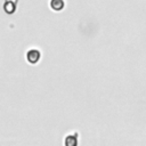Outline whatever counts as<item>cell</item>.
I'll use <instances>...</instances> for the list:
<instances>
[{"label":"cell","instance_id":"1","mask_svg":"<svg viewBox=\"0 0 146 146\" xmlns=\"http://www.w3.org/2000/svg\"><path fill=\"white\" fill-rule=\"evenodd\" d=\"M26 59L31 63V64H35L39 59H40V52L36 49H32L26 54Z\"/></svg>","mask_w":146,"mask_h":146},{"label":"cell","instance_id":"2","mask_svg":"<svg viewBox=\"0 0 146 146\" xmlns=\"http://www.w3.org/2000/svg\"><path fill=\"white\" fill-rule=\"evenodd\" d=\"M50 7H51L55 11L62 10L63 7H64V1H63V0H51V1H50Z\"/></svg>","mask_w":146,"mask_h":146}]
</instances>
